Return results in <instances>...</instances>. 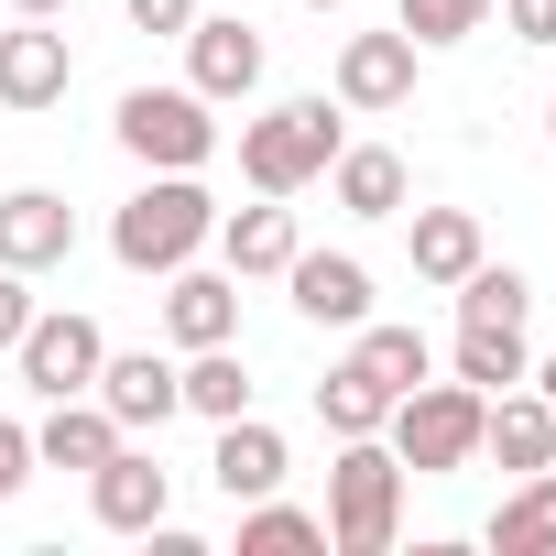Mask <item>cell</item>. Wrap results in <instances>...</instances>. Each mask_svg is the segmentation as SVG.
<instances>
[{"instance_id": "cell-12", "label": "cell", "mask_w": 556, "mask_h": 556, "mask_svg": "<svg viewBox=\"0 0 556 556\" xmlns=\"http://www.w3.org/2000/svg\"><path fill=\"white\" fill-rule=\"evenodd\" d=\"M66 251H77V207H66L55 186H12V197H0V262H12L23 285L55 273Z\"/></svg>"}, {"instance_id": "cell-31", "label": "cell", "mask_w": 556, "mask_h": 556, "mask_svg": "<svg viewBox=\"0 0 556 556\" xmlns=\"http://www.w3.org/2000/svg\"><path fill=\"white\" fill-rule=\"evenodd\" d=\"M502 23H513V45H556V0H502Z\"/></svg>"}, {"instance_id": "cell-32", "label": "cell", "mask_w": 556, "mask_h": 556, "mask_svg": "<svg viewBox=\"0 0 556 556\" xmlns=\"http://www.w3.org/2000/svg\"><path fill=\"white\" fill-rule=\"evenodd\" d=\"M23 328H34V295H23V273H12V262H0V350H12Z\"/></svg>"}, {"instance_id": "cell-33", "label": "cell", "mask_w": 556, "mask_h": 556, "mask_svg": "<svg viewBox=\"0 0 556 556\" xmlns=\"http://www.w3.org/2000/svg\"><path fill=\"white\" fill-rule=\"evenodd\" d=\"M12 12H23V23H66V12H77V0H12Z\"/></svg>"}, {"instance_id": "cell-2", "label": "cell", "mask_w": 556, "mask_h": 556, "mask_svg": "<svg viewBox=\"0 0 556 556\" xmlns=\"http://www.w3.org/2000/svg\"><path fill=\"white\" fill-rule=\"evenodd\" d=\"M404 534V458L382 437H339L328 458V545L339 556H393Z\"/></svg>"}, {"instance_id": "cell-36", "label": "cell", "mask_w": 556, "mask_h": 556, "mask_svg": "<svg viewBox=\"0 0 556 556\" xmlns=\"http://www.w3.org/2000/svg\"><path fill=\"white\" fill-rule=\"evenodd\" d=\"M545 121H556V99H545Z\"/></svg>"}, {"instance_id": "cell-7", "label": "cell", "mask_w": 556, "mask_h": 556, "mask_svg": "<svg viewBox=\"0 0 556 556\" xmlns=\"http://www.w3.org/2000/svg\"><path fill=\"white\" fill-rule=\"evenodd\" d=\"M88 513L110 523V534H153V523H175V469L164 458H142L131 437L88 469Z\"/></svg>"}, {"instance_id": "cell-28", "label": "cell", "mask_w": 556, "mask_h": 556, "mask_svg": "<svg viewBox=\"0 0 556 556\" xmlns=\"http://www.w3.org/2000/svg\"><path fill=\"white\" fill-rule=\"evenodd\" d=\"M491 12H502V0H404L393 23L415 34V55H437V45H469V34H480Z\"/></svg>"}, {"instance_id": "cell-13", "label": "cell", "mask_w": 556, "mask_h": 556, "mask_svg": "<svg viewBox=\"0 0 556 556\" xmlns=\"http://www.w3.org/2000/svg\"><path fill=\"white\" fill-rule=\"evenodd\" d=\"M285 285H295V317L306 328H361L371 317V262L361 251H295Z\"/></svg>"}, {"instance_id": "cell-9", "label": "cell", "mask_w": 556, "mask_h": 556, "mask_svg": "<svg viewBox=\"0 0 556 556\" xmlns=\"http://www.w3.org/2000/svg\"><path fill=\"white\" fill-rule=\"evenodd\" d=\"M186 88L218 110V99H251L262 88V34L240 23V12H197L186 23Z\"/></svg>"}, {"instance_id": "cell-4", "label": "cell", "mask_w": 556, "mask_h": 556, "mask_svg": "<svg viewBox=\"0 0 556 556\" xmlns=\"http://www.w3.org/2000/svg\"><path fill=\"white\" fill-rule=\"evenodd\" d=\"M480 404H491V393H469L458 371H447V382L426 371L415 393H393V415H382V447H393L415 480H447V469H469V458H480Z\"/></svg>"}, {"instance_id": "cell-25", "label": "cell", "mask_w": 556, "mask_h": 556, "mask_svg": "<svg viewBox=\"0 0 556 556\" xmlns=\"http://www.w3.org/2000/svg\"><path fill=\"white\" fill-rule=\"evenodd\" d=\"M447 295H458V317H469V328H523V306H534V285H523L513 262H491V251L458 273Z\"/></svg>"}, {"instance_id": "cell-14", "label": "cell", "mask_w": 556, "mask_h": 556, "mask_svg": "<svg viewBox=\"0 0 556 556\" xmlns=\"http://www.w3.org/2000/svg\"><path fill=\"white\" fill-rule=\"evenodd\" d=\"M480 458H502L513 480H523V469H556V404H545L534 382L491 393V404H480Z\"/></svg>"}, {"instance_id": "cell-5", "label": "cell", "mask_w": 556, "mask_h": 556, "mask_svg": "<svg viewBox=\"0 0 556 556\" xmlns=\"http://www.w3.org/2000/svg\"><path fill=\"white\" fill-rule=\"evenodd\" d=\"M110 131H121V153H131L142 175H197V164L218 153V121H207L197 88H131Z\"/></svg>"}, {"instance_id": "cell-20", "label": "cell", "mask_w": 556, "mask_h": 556, "mask_svg": "<svg viewBox=\"0 0 556 556\" xmlns=\"http://www.w3.org/2000/svg\"><path fill=\"white\" fill-rule=\"evenodd\" d=\"M350 371L393 404V393H415V382L437 371V350H426V328H371V317H361V328H350Z\"/></svg>"}, {"instance_id": "cell-23", "label": "cell", "mask_w": 556, "mask_h": 556, "mask_svg": "<svg viewBox=\"0 0 556 556\" xmlns=\"http://www.w3.org/2000/svg\"><path fill=\"white\" fill-rule=\"evenodd\" d=\"M447 371H458L469 393H513V382L534 371V350H523V328H469V317H458V350H447Z\"/></svg>"}, {"instance_id": "cell-27", "label": "cell", "mask_w": 556, "mask_h": 556, "mask_svg": "<svg viewBox=\"0 0 556 556\" xmlns=\"http://www.w3.org/2000/svg\"><path fill=\"white\" fill-rule=\"evenodd\" d=\"M382 415H393V404H382V393H371L350 361L317 382V426H328V437H382Z\"/></svg>"}, {"instance_id": "cell-21", "label": "cell", "mask_w": 556, "mask_h": 556, "mask_svg": "<svg viewBox=\"0 0 556 556\" xmlns=\"http://www.w3.org/2000/svg\"><path fill=\"white\" fill-rule=\"evenodd\" d=\"M491 556H556V469H523L491 513Z\"/></svg>"}, {"instance_id": "cell-34", "label": "cell", "mask_w": 556, "mask_h": 556, "mask_svg": "<svg viewBox=\"0 0 556 556\" xmlns=\"http://www.w3.org/2000/svg\"><path fill=\"white\" fill-rule=\"evenodd\" d=\"M523 382H534V393H545V404H556V350H545V361H534V371H523Z\"/></svg>"}, {"instance_id": "cell-19", "label": "cell", "mask_w": 556, "mask_h": 556, "mask_svg": "<svg viewBox=\"0 0 556 556\" xmlns=\"http://www.w3.org/2000/svg\"><path fill=\"white\" fill-rule=\"evenodd\" d=\"M295 251H306V240H295V207H285V197H262V207H229V218H218V262L240 273V285H251V273H285Z\"/></svg>"}, {"instance_id": "cell-1", "label": "cell", "mask_w": 556, "mask_h": 556, "mask_svg": "<svg viewBox=\"0 0 556 556\" xmlns=\"http://www.w3.org/2000/svg\"><path fill=\"white\" fill-rule=\"evenodd\" d=\"M350 142V110L339 99H273L262 121H240V186L251 197H306Z\"/></svg>"}, {"instance_id": "cell-11", "label": "cell", "mask_w": 556, "mask_h": 556, "mask_svg": "<svg viewBox=\"0 0 556 556\" xmlns=\"http://www.w3.org/2000/svg\"><path fill=\"white\" fill-rule=\"evenodd\" d=\"M66 88H77V55H66V34L12 12V34H0V110H23V121H34V110H55Z\"/></svg>"}, {"instance_id": "cell-17", "label": "cell", "mask_w": 556, "mask_h": 556, "mask_svg": "<svg viewBox=\"0 0 556 556\" xmlns=\"http://www.w3.org/2000/svg\"><path fill=\"white\" fill-rule=\"evenodd\" d=\"M328 197H339L350 218H404L415 175H404V153H382V142H339V164H328Z\"/></svg>"}, {"instance_id": "cell-6", "label": "cell", "mask_w": 556, "mask_h": 556, "mask_svg": "<svg viewBox=\"0 0 556 556\" xmlns=\"http://www.w3.org/2000/svg\"><path fill=\"white\" fill-rule=\"evenodd\" d=\"M12 361H23V393L66 404V393H88V382H99L110 339H99V317H77V306H34V328L12 339Z\"/></svg>"}, {"instance_id": "cell-26", "label": "cell", "mask_w": 556, "mask_h": 556, "mask_svg": "<svg viewBox=\"0 0 556 556\" xmlns=\"http://www.w3.org/2000/svg\"><path fill=\"white\" fill-rule=\"evenodd\" d=\"M295 545H328V513H295V502H240V556H295Z\"/></svg>"}, {"instance_id": "cell-29", "label": "cell", "mask_w": 556, "mask_h": 556, "mask_svg": "<svg viewBox=\"0 0 556 556\" xmlns=\"http://www.w3.org/2000/svg\"><path fill=\"white\" fill-rule=\"evenodd\" d=\"M34 480V426H12V415H0V502H12Z\"/></svg>"}, {"instance_id": "cell-10", "label": "cell", "mask_w": 556, "mask_h": 556, "mask_svg": "<svg viewBox=\"0 0 556 556\" xmlns=\"http://www.w3.org/2000/svg\"><path fill=\"white\" fill-rule=\"evenodd\" d=\"M415 99V34L393 23V34H350L339 45V110L350 121H382V110H404Z\"/></svg>"}, {"instance_id": "cell-22", "label": "cell", "mask_w": 556, "mask_h": 556, "mask_svg": "<svg viewBox=\"0 0 556 556\" xmlns=\"http://www.w3.org/2000/svg\"><path fill=\"white\" fill-rule=\"evenodd\" d=\"M404 251H415V273H426V285H458V273L480 262V218H469V207H415Z\"/></svg>"}, {"instance_id": "cell-18", "label": "cell", "mask_w": 556, "mask_h": 556, "mask_svg": "<svg viewBox=\"0 0 556 556\" xmlns=\"http://www.w3.org/2000/svg\"><path fill=\"white\" fill-rule=\"evenodd\" d=\"M110 447H121V426H110L99 393H66V404H45V426H34V469H99Z\"/></svg>"}, {"instance_id": "cell-16", "label": "cell", "mask_w": 556, "mask_h": 556, "mask_svg": "<svg viewBox=\"0 0 556 556\" xmlns=\"http://www.w3.org/2000/svg\"><path fill=\"white\" fill-rule=\"evenodd\" d=\"M285 469H295V458H285V437H273L262 415H229V426H218L207 480H218V502H229V513H240V502H262V491H285Z\"/></svg>"}, {"instance_id": "cell-24", "label": "cell", "mask_w": 556, "mask_h": 556, "mask_svg": "<svg viewBox=\"0 0 556 556\" xmlns=\"http://www.w3.org/2000/svg\"><path fill=\"white\" fill-rule=\"evenodd\" d=\"M186 415H207V426H229V415H251V371H240V339H218V350H186Z\"/></svg>"}, {"instance_id": "cell-30", "label": "cell", "mask_w": 556, "mask_h": 556, "mask_svg": "<svg viewBox=\"0 0 556 556\" xmlns=\"http://www.w3.org/2000/svg\"><path fill=\"white\" fill-rule=\"evenodd\" d=\"M121 12H131V34H186L197 0H121Z\"/></svg>"}, {"instance_id": "cell-8", "label": "cell", "mask_w": 556, "mask_h": 556, "mask_svg": "<svg viewBox=\"0 0 556 556\" xmlns=\"http://www.w3.org/2000/svg\"><path fill=\"white\" fill-rule=\"evenodd\" d=\"M88 393L110 404V426H121V437H164V426L186 415V382H175V361H153V350H110Z\"/></svg>"}, {"instance_id": "cell-15", "label": "cell", "mask_w": 556, "mask_h": 556, "mask_svg": "<svg viewBox=\"0 0 556 556\" xmlns=\"http://www.w3.org/2000/svg\"><path fill=\"white\" fill-rule=\"evenodd\" d=\"M164 328H175V350H218V339H240V273H197V262H175V273H164Z\"/></svg>"}, {"instance_id": "cell-35", "label": "cell", "mask_w": 556, "mask_h": 556, "mask_svg": "<svg viewBox=\"0 0 556 556\" xmlns=\"http://www.w3.org/2000/svg\"><path fill=\"white\" fill-rule=\"evenodd\" d=\"M306 12H350V0H306Z\"/></svg>"}, {"instance_id": "cell-3", "label": "cell", "mask_w": 556, "mask_h": 556, "mask_svg": "<svg viewBox=\"0 0 556 556\" xmlns=\"http://www.w3.org/2000/svg\"><path fill=\"white\" fill-rule=\"evenodd\" d=\"M207 240H218V197H207L197 175H153V186L110 218L121 273H175V262H197Z\"/></svg>"}]
</instances>
